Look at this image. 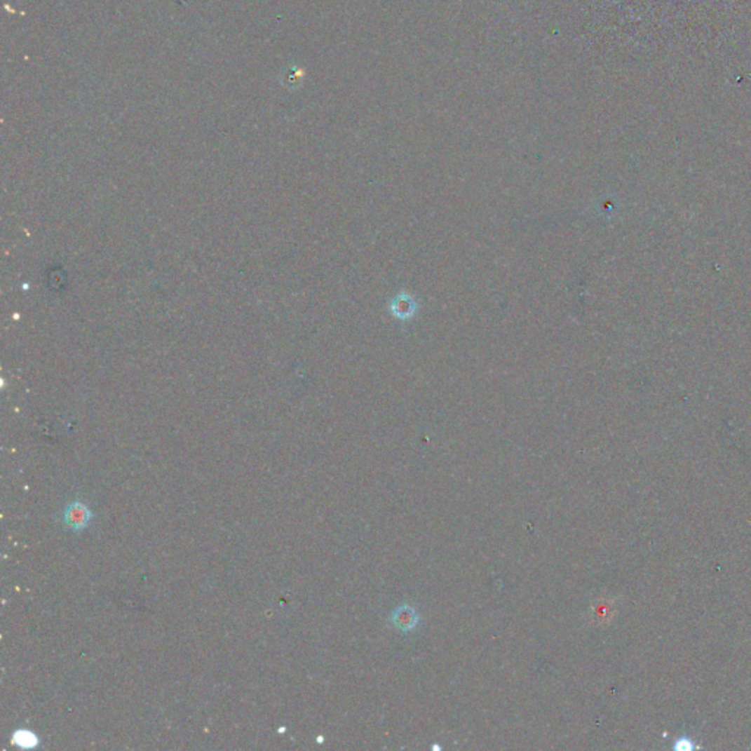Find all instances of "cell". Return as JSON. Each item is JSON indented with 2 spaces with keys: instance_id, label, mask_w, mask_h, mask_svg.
<instances>
[{
  "instance_id": "1",
  "label": "cell",
  "mask_w": 751,
  "mask_h": 751,
  "mask_svg": "<svg viewBox=\"0 0 751 751\" xmlns=\"http://www.w3.org/2000/svg\"><path fill=\"white\" fill-rule=\"evenodd\" d=\"M91 518V513L88 508L83 503H72L65 510V522L68 527H72L74 530L84 529Z\"/></svg>"
},
{
  "instance_id": "3",
  "label": "cell",
  "mask_w": 751,
  "mask_h": 751,
  "mask_svg": "<svg viewBox=\"0 0 751 751\" xmlns=\"http://www.w3.org/2000/svg\"><path fill=\"white\" fill-rule=\"evenodd\" d=\"M13 743L21 747L29 748V747L37 745V737L34 733H31L28 731H17L13 733Z\"/></svg>"
},
{
  "instance_id": "2",
  "label": "cell",
  "mask_w": 751,
  "mask_h": 751,
  "mask_svg": "<svg viewBox=\"0 0 751 751\" xmlns=\"http://www.w3.org/2000/svg\"><path fill=\"white\" fill-rule=\"evenodd\" d=\"M393 625L401 631H410L412 630L419 622V615L410 606H401L398 608L392 615Z\"/></svg>"
}]
</instances>
